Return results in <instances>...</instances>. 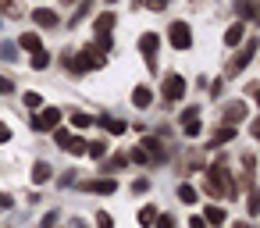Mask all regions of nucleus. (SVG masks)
Returning a JSON list of instances; mask_svg holds the SVG:
<instances>
[{"label": "nucleus", "mask_w": 260, "mask_h": 228, "mask_svg": "<svg viewBox=\"0 0 260 228\" xmlns=\"http://www.w3.org/2000/svg\"><path fill=\"white\" fill-rule=\"evenodd\" d=\"M203 185H207L210 196H224V200H235L239 196V185H235L232 171H224V157H217V164L207 168V182Z\"/></svg>", "instance_id": "obj_1"}, {"label": "nucleus", "mask_w": 260, "mask_h": 228, "mask_svg": "<svg viewBox=\"0 0 260 228\" xmlns=\"http://www.w3.org/2000/svg\"><path fill=\"white\" fill-rule=\"evenodd\" d=\"M111 29H114V11H104L96 22H93V32H96V50H111L114 47V40H111Z\"/></svg>", "instance_id": "obj_2"}, {"label": "nucleus", "mask_w": 260, "mask_h": 228, "mask_svg": "<svg viewBox=\"0 0 260 228\" xmlns=\"http://www.w3.org/2000/svg\"><path fill=\"white\" fill-rule=\"evenodd\" d=\"M132 160H139V164H157V160H164V146H160V139H143V146L132 150Z\"/></svg>", "instance_id": "obj_3"}, {"label": "nucleus", "mask_w": 260, "mask_h": 228, "mask_svg": "<svg viewBox=\"0 0 260 228\" xmlns=\"http://www.w3.org/2000/svg\"><path fill=\"white\" fill-rule=\"evenodd\" d=\"M253 54H256V40L249 36V40H246V47H242V50L235 54V61H228V68H224V75H239V72H242V68H246V64L253 61Z\"/></svg>", "instance_id": "obj_4"}, {"label": "nucleus", "mask_w": 260, "mask_h": 228, "mask_svg": "<svg viewBox=\"0 0 260 228\" xmlns=\"http://www.w3.org/2000/svg\"><path fill=\"white\" fill-rule=\"evenodd\" d=\"M168 40H171L175 50H189V47H192V32H189L185 22H175V25L168 29Z\"/></svg>", "instance_id": "obj_5"}, {"label": "nucleus", "mask_w": 260, "mask_h": 228, "mask_svg": "<svg viewBox=\"0 0 260 228\" xmlns=\"http://www.w3.org/2000/svg\"><path fill=\"white\" fill-rule=\"evenodd\" d=\"M182 96H185V79L175 75V72H168V75H164V100L175 104V100H182Z\"/></svg>", "instance_id": "obj_6"}, {"label": "nucleus", "mask_w": 260, "mask_h": 228, "mask_svg": "<svg viewBox=\"0 0 260 228\" xmlns=\"http://www.w3.org/2000/svg\"><path fill=\"white\" fill-rule=\"evenodd\" d=\"M61 125V111L57 107H47V111H40L36 118H32V132H50V128H57Z\"/></svg>", "instance_id": "obj_7"}, {"label": "nucleus", "mask_w": 260, "mask_h": 228, "mask_svg": "<svg viewBox=\"0 0 260 228\" xmlns=\"http://www.w3.org/2000/svg\"><path fill=\"white\" fill-rule=\"evenodd\" d=\"M157 43H160V40H157L153 32H143V36H139V50L146 54V68H150V72H157V61H153V54H157Z\"/></svg>", "instance_id": "obj_8"}, {"label": "nucleus", "mask_w": 260, "mask_h": 228, "mask_svg": "<svg viewBox=\"0 0 260 228\" xmlns=\"http://www.w3.org/2000/svg\"><path fill=\"white\" fill-rule=\"evenodd\" d=\"M75 57H79V64H82V68H104V64H107L104 50H96V47H86V50H79Z\"/></svg>", "instance_id": "obj_9"}, {"label": "nucleus", "mask_w": 260, "mask_h": 228, "mask_svg": "<svg viewBox=\"0 0 260 228\" xmlns=\"http://www.w3.org/2000/svg\"><path fill=\"white\" fill-rule=\"evenodd\" d=\"M82 189L86 192H100V196H114L118 192V182L114 178H89V182H82Z\"/></svg>", "instance_id": "obj_10"}, {"label": "nucleus", "mask_w": 260, "mask_h": 228, "mask_svg": "<svg viewBox=\"0 0 260 228\" xmlns=\"http://www.w3.org/2000/svg\"><path fill=\"white\" fill-rule=\"evenodd\" d=\"M32 22L43 25V29H57V25H61L57 11H50V8H36V11H32Z\"/></svg>", "instance_id": "obj_11"}, {"label": "nucleus", "mask_w": 260, "mask_h": 228, "mask_svg": "<svg viewBox=\"0 0 260 228\" xmlns=\"http://www.w3.org/2000/svg\"><path fill=\"white\" fill-rule=\"evenodd\" d=\"M246 114H249V104H246V100H235V104L224 111V125H239Z\"/></svg>", "instance_id": "obj_12"}, {"label": "nucleus", "mask_w": 260, "mask_h": 228, "mask_svg": "<svg viewBox=\"0 0 260 228\" xmlns=\"http://www.w3.org/2000/svg\"><path fill=\"white\" fill-rule=\"evenodd\" d=\"M200 128H203V125H200V111L189 107V111L182 114V132H185V136H200Z\"/></svg>", "instance_id": "obj_13"}, {"label": "nucleus", "mask_w": 260, "mask_h": 228, "mask_svg": "<svg viewBox=\"0 0 260 228\" xmlns=\"http://www.w3.org/2000/svg\"><path fill=\"white\" fill-rule=\"evenodd\" d=\"M242 36H246V22H232L228 32H224V43L235 47V43H242Z\"/></svg>", "instance_id": "obj_14"}, {"label": "nucleus", "mask_w": 260, "mask_h": 228, "mask_svg": "<svg viewBox=\"0 0 260 228\" xmlns=\"http://www.w3.org/2000/svg\"><path fill=\"white\" fill-rule=\"evenodd\" d=\"M50 175H54V168H50L47 160H36V164H32V182H36V185L50 182Z\"/></svg>", "instance_id": "obj_15"}, {"label": "nucleus", "mask_w": 260, "mask_h": 228, "mask_svg": "<svg viewBox=\"0 0 260 228\" xmlns=\"http://www.w3.org/2000/svg\"><path fill=\"white\" fill-rule=\"evenodd\" d=\"M132 104H136V107H150V104H153V93H150L146 86H136V89H132Z\"/></svg>", "instance_id": "obj_16"}, {"label": "nucleus", "mask_w": 260, "mask_h": 228, "mask_svg": "<svg viewBox=\"0 0 260 228\" xmlns=\"http://www.w3.org/2000/svg\"><path fill=\"white\" fill-rule=\"evenodd\" d=\"M228 139H235V125H221V128L214 132V143H210V146H224Z\"/></svg>", "instance_id": "obj_17"}, {"label": "nucleus", "mask_w": 260, "mask_h": 228, "mask_svg": "<svg viewBox=\"0 0 260 228\" xmlns=\"http://www.w3.org/2000/svg\"><path fill=\"white\" fill-rule=\"evenodd\" d=\"M224 217H228L224 207H207V210H203V221H207V224H224Z\"/></svg>", "instance_id": "obj_18"}, {"label": "nucleus", "mask_w": 260, "mask_h": 228, "mask_svg": "<svg viewBox=\"0 0 260 228\" xmlns=\"http://www.w3.org/2000/svg\"><path fill=\"white\" fill-rule=\"evenodd\" d=\"M235 11H239V18H256V4H253V0H235Z\"/></svg>", "instance_id": "obj_19"}, {"label": "nucleus", "mask_w": 260, "mask_h": 228, "mask_svg": "<svg viewBox=\"0 0 260 228\" xmlns=\"http://www.w3.org/2000/svg\"><path fill=\"white\" fill-rule=\"evenodd\" d=\"M100 125H104L111 136H121V132H125V121H121V118H100Z\"/></svg>", "instance_id": "obj_20"}, {"label": "nucleus", "mask_w": 260, "mask_h": 228, "mask_svg": "<svg viewBox=\"0 0 260 228\" xmlns=\"http://www.w3.org/2000/svg\"><path fill=\"white\" fill-rule=\"evenodd\" d=\"M64 150H68V153H79V157H82V153L89 150V139H82V136H75V139H68V146H64Z\"/></svg>", "instance_id": "obj_21"}, {"label": "nucleus", "mask_w": 260, "mask_h": 228, "mask_svg": "<svg viewBox=\"0 0 260 228\" xmlns=\"http://www.w3.org/2000/svg\"><path fill=\"white\" fill-rule=\"evenodd\" d=\"M125 164H128V157H125V153H118V157H107V160H104V171H121Z\"/></svg>", "instance_id": "obj_22"}, {"label": "nucleus", "mask_w": 260, "mask_h": 228, "mask_svg": "<svg viewBox=\"0 0 260 228\" xmlns=\"http://www.w3.org/2000/svg\"><path fill=\"white\" fill-rule=\"evenodd\" d=\"M153 221H157V207H150V203H146V207L139 210V224H143V228H150Z\"/></svg>", "instance_id": "obj_23"}, {"label": "nucleus", "mask_w": 260, "mask_h": 228, "mask_svg": "<svg viewBox=\"0 0 260 228\" xmlns=\"http://www.w3.org/2000/svg\"><path fill=\"white\" fill-rule=\"evenodd\" d=\"M18 43H22L29 54H32V50H40V36H36V32H22V40H18Z\"/></svg>", "instance_id": "obj_24"}, {"label": "nucleus", "mask_w": 260, "mask_h": 228, "mask_svg": "<svg viewBox=\"0 0 260 228\" xmlns=\"http://www.w3.org/2000/svg\"><path fill=\"white\" fill-rule=\"evenodd\" d=\"M47 64H50V54H47V50H32V68H36V72H43Z\"/></svg>", "instance_id": "obj_25"}, {"label": "nucleus", "mask_w": 260, "mask_h": 228, "mask_svg": "<svg viewBox=\"0 0 260 228\" xmlns=\"http://www.w3.org/2000/svg\"><path fill=\"white\" fill-rule=\"evenodd\" d=\"M86 153L100 160V157H107V143H104V139H96V143H89V150H86Z\"/></svg>", "instance_id": "obj_26"}, {"label": "nucleus", "mask_w": 260, "mask_h": 228, "mask_svg": "<svg viewBox=\"0 0 260 228\" xmlns=\"http://www.w3.org/2000/svg\"><path fill=\"white\" fill-rule=\"evenodd\" d=\"M178 200H182V203H196V189H192L189 182H185V185H178Z\"/></svg>", "instance_id": "obj_27"}, {"label": "nucleus", "mask_w": 260, "mask_h": 228, "mask_svg": "<svg viewBox=\"0 0 260 228\" xmlns=\"http://www.w3.org/2000/svg\"><path fill=\"white\" fill-rule=\"evenodd\" d=\"M72 125H75V128H89V125H93V114H79V111H75V114H72Z\"/></svg>", "instance_id": "obj_28"}, {"label": "nucleus", "mask_w": 260, "mask_h": 228, "mask_svg": "<svg viewBox=\"0 0 260 228\" xmlns=\"http://www.w3.org/2000/svg\"><path fill=\"white\" fill-rule=\"evenodd\" d=\"M25 107H29V111H36V107H43V96L29 89V93H25Z\"/></svg>", "instance_id": "obj_29"}, {"label": "nucleus", "mask_w": 260, "mask_h": 228, "mask_svg": "<svg viewBox=\"0 0 260 228\" xmlns=\"http://www.w3.org/2000/svg\"><path fill=\"white\" fill-rule=\"evenodd\" d=\"M96 228H114V217H111L107 210H100V214H96Z\"/></svg>", "instance_id": "obj_30"}, {"label": "nucleus", "mask_w": 260, "mask_h": 228, "mask_svg": "<svg viewBox=\"0 0 260 228\" xmlns=\"http://www.w3.org/2000/svg\"><path fill=\"white\" fill-rule=\"evenodd\" d=\"M153 224H157V228H175V217H171V214H157Z\"/></svg>", "instance_id": "obj_31"}, {"label": "nucleus", "mask_w": 260, "mask_h": 228, "mask_svg": "<svg viewBox=\"0 0 260 228\" xmlns=\"http://www.w3.org/2000/svg\"><path fill=\"white\" fill-rule=\"evenodd\" d=\"M68 139H72V136H68V132H64V128H57V132H54V143H57V146H61V150H64V146H68Z\"/></svg>", "instance_id": "obj_32"}, {"label": "nucleus", "mask_w": 260, "mask_h": 228, "mask_svg": "<svg viewBox=\"0 0 260 228\" xmlns=\"http://www.w3.org/2000/svg\"><path fill=\"white\" fill-rule=\"evenodd\" d=\"M0 8H4V11H8V15H22V8H18V4H15V0H0Z\"/></svg>", "instance_id": "obj_33"}, {"label": "nucleus", "mask_w": 260, "mask_h": 228, "mask_svg": "<svg viewBox=\"0 0 260 228\" xmlns=\"http://www.w3.org/2000/svg\"><path fill=\"white\" fill-rule=\"evenodd\" d=\"M86 15H89V0H86V4H82V8H79V11H75V18H72V25H79V22H82V18H86Z\"/></svg>", "instance_id": "obj_34"}, {"label": "nucleus", "mask_w": 260, "mask_h": 228, "mask_svg": "<svg viewBox=\"0 0 260 228\" xmlns=\"http://www.w3.org/2000/svg\"><path fill=\"white\" fill-rule=\"evenodd\" d=\"M246 207H249V214H260V196L249 192V203H246Z\"/></svg>", "instance_id": "obj_35"}, {"label": "nucleus", "mask_w": 260, "mask_h": 228, "mask_svg": "<svg viewBox=\"0 0 260 228\" xmlns=\"http://www.w3.org/2000/svg\"><path fill=\"white\" fill-rule=\"evenodd\" d=\"M11 89H15V82H11V79H4V75H0V96H8Z\"/></svg>", "instance_id": "obj_36"}, {"label": "nucleus", "mask_w": 260, "mask_h": 228, "mask_svg": "<svg viewBox=\"0 0 260 228\" xmlns=\"http://www.w3.org/2000/svg\"><path fill=\"white\" fill-rule=\"evenodd\" d=\"M146 189H150L146 178H136V182H132V192H146Z\"/></svg>", "instance_id": "obj_37"}, {"label": "nucleus", "mask_w": 260, "mask_h": 228, "mask_svg": "<svg viewBox=\"0 0 260 228\" xmlns=\"http://www.w3.org/2000/svg\"><path fill=\"white\" fill-rule=\"evenodd\" d=\"M221 89H224V79H217V82H210V96H221Z\"/></svg>", "instance_id": "obj_38"}, {"label": "nucleus", "mask_w": 260, "mask_h": 228, "mask_svg": "<svg viewBox=\"0 0 260 228\" xmlns=\"http://www.w3.org/2000/svg\"><path fill=\"white\" fill-rule=\"evenodd\" d=\"M143 4H150L153 11H164V8H168V0H143Z\"/></svg>", "instance_id": "obj_39"}, {"label": "nucleus", "mask_w": 260, "mask_h": 228, "mask_svg": "<svg viewBox=\"0 0 260 228\" xmlns=\"http://www.w3.org/2000/svg\"><path fill=\"white\" fill-rule=\"evenodd\" d=\"M4 143H11V128H8V125H0V146H4Z\"/></svg>", "instance_id": "obj_40"}, {"label": "nucleus", "mask_w": 260, "mask_h": 228, "mask_svg": "<svg viewBox=\"0 0 260 228\" xmlns=\"http://www.w3.org/2000/svg\"><path fill=\"white\" fill-rule=\"evenodd\" d=\"M54 224H57V214H47L43 217V228H54Z\"/></svg>", "instance_id": "obj_41"}, {"label": "nucleus", "mask_w": 260, "mask_h": 228, "mask_svg": "<svg viewBox=\"0 0 260 228\" xmlns=\"http://www.w3.org/2000/svg\"><path fill=\"white\" fill-rule=\"evenodd\" d=\"M189 228H207V221H203V217H192V221H189Z\"/></svg>", "instance_id": "obj_42"}, {"label": "nucleus", "mask_w": 260, "mask_h": 228, "mask_svg": "<svg viewBox=\"0 0 260 228\" xmlns=\"http://www.w3.org/2000/svg\"><path fill=\"white\" fill-rule=\"evenodd\" d=\"M0 210H11V196H0Z\"/></svg>", "instance_id": "obj_43"}, {"label": "nucleus", "mask_w": 260, "mask_h": 228, "mask_svg": "<svg viewBox=\"0 0 260 228\" xmlns=\"http://www.w3.org/2000/svg\"><path fill=\"white\" fill-rule=\"evenodd\" d=\"M232 228H253V224H249V221H235Z\"/></svg>", "instance_id": "obj_44"}, {"label": "nucleus", "mask_w": 260, "mask_h": 228, "mask_svg": "<svg viewBox=\"0 0 260 228\" xmlns=\"http://www.w3.org/2000/svg\"><path fill=\"white\" fill-rule=\"evenodd\" d=\"M75 228H86V221H75Z\"/></svg>", "instance_id": "obj_45"}, {"label": "nucleus", "mask_w": 260, "mask_h": 228, "mask_svg": "<svg viewBox=\"0 0 260 228\" xmlns=\"http://www.w3.org/2000/svg\"><path fill=\"white\" fill-rule=\"evenodd\" d=\"M64 4H72V0H64Z\"/></svg>", "instance_id": "obj_46"}]
</instances>
